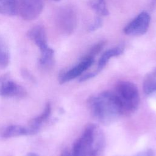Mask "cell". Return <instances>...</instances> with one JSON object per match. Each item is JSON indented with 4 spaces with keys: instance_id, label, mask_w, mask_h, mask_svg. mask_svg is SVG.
Listing matches in <instances>:
<instances>
[{
    "instance_id": "5b68a950",
    "label": "cell",
    "mask_w": 156,
    "mask_h": 156,
    "mask_svg": "<svg viewBox=\"0 0 156 156\" xmlns=\"http://www.w3.org/2000/svg\"><path fill=\"white\" fill-rule=\"evenodd\" d=\"M57 24L65 35H69L75 30L77 24V15L74 10L68 6L62 7L57 16Z\"/></svg>"
},
{
    "instance_id": "7c38bea8",
    "label": "cell",
    "mask_w": 156,
    "mask_h": 156,
    "mask_svg": "<svg viewBox=\"0 0 156 156\" xmlns=\"http://www.w3.org/2000/svg\"><path fill=\"white\" fill-rule=\"evenodd\" d=\"M123 51L124 49L121 47H115L105 51L98 61V70H101V69H102L112 57L118 56L122 54Z\"/></svg>"
},
{
    "instance_id": "d6986e66",
    "label": "cell",
    "mask_w": 156,
    "mask_h": 156,
    "mask_svg": "<svg viewBox=\"0 0 156 156\" xmlns=\"http://www.w3.org/2000/svg\"><path fill=\"white\" fill-rule=\"evenodd\" d=\"M135 156H154V152L151 149H147L138 153Z\"/></svg>"
},
{
    "instance_id": "8fae6325",
    "label": "cell",
    "mask_w": 156,
    "mask_h": 156,
    "mask_svg": "<svg viewBox=\"0 0 156 156\" xmlns=\"http://www.w3.org/2000/svg\"><path fill=\"white\" fill-rule=\"evenodd\" d=\"M51 105L49 102L46 104L44 110L38 116L32 119L29 122L28 126L32 129L36 133L38 132L40 126L43 122L46 121L51 115Z\"/></svg>"
},
{
    "instance_id": "603a6c76",
    "label": "cell",
    "mask_w": 156,
    "mask_h": 156,
    "mask_svg": "<svg viewBox=\"0 0 156 156\" xmlns=\"http://www.w3.org/2000/svg\"><path fill=\"white\" fill-rule=\"evenodd\" d=\"M52 1H60V0H52Z\"/></svg>"
},
{
    "instance_id": "8992f818",
    "label": "cell",
    "mask_w": 156,
    "mask_h": 156,
    "mask_svg": "<svg viewBox=\"0 0 156 156\" xmlns=\"http://www.w3.org/2000/svg\"><path fill=\"white\" fill-rule=\"evenodd\" d=\"M18 13L25 20H33L41 13L43 0H17Z\"/></svg>"
},
{
    "instance_id": "52a82bcc",
    "label": "cell",
    "mask_w": 156,
    "mask_h": 156,
    "mask_svg": "<svg viewBox=\"0 0 156 156\" xmlns=\"http://www.w3.org/2000/svg\"><path fill=\"white\" fill-rule=\"evenodd\" d=\"M26 90L15 82L9 73L0 76V96L4 98H23Z\"/></svg>"
},
{
    "instance_id": "7402d4cb",
    "label": "cell",
    "mask_w": 156,
    "mask_h": 156,
    "mask_svg": "<svg viewBox=\"0 0 156 156\" xmlns=\"http://www.w3.org/2000/svg\"><path fill=\"white\" fill-rule=\"evenodd\" d=\"M26 156H40V155H39L35 153H29Z\"/></svg>"
},
{
    "instance_id": "7a4b0ae2",
    "label": "cell",
    "mask_w": 156,
    "mask_h": 156,
    "mask_svg": "<svg viewBox=\"0 0 156 156\" xmlns=\"http://www.w3.org/2000/svg\"><path fill=\"white\" fill-rule=\"evenodd\" d=\"M104 143V135L93 124L87 126L82 135L75 141L71 150L74 156H98Z\"/></svg>"
},
{
    "instance_id": "ba28073f",
    "label": "cell",
    "mask_w": 156,
    "mask_h": 156,
    "mask_svg": "<svg viewBox=\"0 0 156 156\" xmlns=\"http://www.w3.org/2000/svg\"><path fill=\"white\" fill-rule=\"evenodd\" d=\"M151 21L149 14L146 12L140 13L123 29L126 35L138 36L144 34L149 27Z\"/></svg>"
},
{
    "instance_id": "3957f363",
    "label": "cell",
    "mask_w": 156,
    "mask_h": 156,
    "mask_svg": "<svg viewBox=\"0 0 156 156\" xmlns=\"http://www.w3.org/2000/svg\"><path fill=\"white\" fill-rule=\"evenodd\" d=\"M115 93L119 101L124 114L132 113L138 108L140 102L139 93L136 86L132 82H119Z\"/></svg>"
},
{
    "instance_id": "ac0fdd59",
    "label": "cell",
    "mask_w": 156,
    "mask_h": 156,
    "mask_svg": "<svg viewBox=\"0 0 156 156\" xmlns=\"http://www.w3.org/2000/svg\"><path fill=\"white\" fill-rule=\"evenodd\" d=\"M102 25V21L100 17H96L92 24L89 26L90 31H94L101 27Z\"/></svg>"
},
{
    "instance_id": "ffe728a7",
    "label": "cell",
    "mask_w": 156,
    "mask_h": 156,
    "mask_svg": "<svg viewBox=\"0 0 156 156\" xmlns=\"http://www.w3.org/2000/svg\"><path fill=\"white\" fill-rule=\"evenodd\" d=\"M23 76H24V77H25L26 79H28L30 81H34V78L33 77L32 75H31L30 74V73H29L26 70H23V74H22Z\"/></svg>"
},
{
    "instance_id": "2e32d148",
    "label": "cell",
    "mask_w": 156,
    "mask_h": 156,
    "mask_svg": "<svg viewBox=\"0 0 156 156\" xmlns=\"http://www.w3.org/2000/svg\"><path fill=\"white\" fill-rule=\"evenodd\" d=\"M91 6L101 16H107L109 15L105 0H93L91 2Z\"/></svg>"
},
{
    "instance_id": "30bf717a",
    "label": "cell",
    "mask_w": 156,
    "mask_h": 156,
    "mask_svg": "<svg viewBox=\"0 0 156 156\" xmlns=\"http://www.w3.org/2000/svg\"><path fill=\"white\" fill-rule=\"evenodd\" d=\"M35 133H36L29 126L24 127L20 125L8 126L5 127L1 132V136L5 138L34 135Z\"/></svg>"
},
{
    "instance_id": "4fadbf2b",
    "label": "cell",
    "mask_w": 156,
    "mask_h": 156,
    "mask_svg": "<svg viewBox=\"0 0 156 156\" xmlns=\"http://www.w3.org/2000/svg\"><path fill=\"white\" fill-rule=\"evenodd\" d=\"M17 13V0H0V14L13 16Z\"/></svg>"
},
{
    "instance_id": "5bb4252c",
    "label": "cell",
    "mask_w": 156,
    "mask_h": 156,
    "mask_svg": "<svg viewBox=\"0 0 156 156\" xmlns=\"http://www.w3.org/2000/svg\"><path fill=\"white\" fill-rule=\"evenodd\" d=\"M143 90L148 95L156 94V69L150 73L144 79Z\"/></svg>"
},
{
    "instance_id": "9a60e30c",
    "label": "cell",
    "mask_w": 156,
    "mask_h": 156,
    "mask_svg": "<svg viewBox=\"0 0 156 156\" xmlns=\"http://www.w3.org/2000/svg\"><path fill=\"white\" fill-rule=\"evenodd\" d=\"M9 49L4 40L0 38V67H6L9 63Z\"/></svg>"
},
{
    "instance_id": "277c9868",
    "label": "cell",
    "mask_w": 156,
    "mask_h": 156,
    "mask_svg": "<svg viewBox=\"0 0 156 156\" xmlns=\"http://www.w3.org/2000/svg\"><path fill=\"white\" fill-rule=\"evenodd\" d=\"M27 35L40 49L39 65L43 68L50 66L53 63L54 51L48 44L46 32L43 27L41 26L34 27L29 31Z\"/></svg>"
},
{
    "instance_id": "9c48e42d",
    "label": "cell",
    "mask_w": 156,
    "mask_h": 156,
    "mask_svg": "<svg viewBox=\"0 0 156 156\" xmlns=\"http://www.w3.org/2000/svg\"><path fill=\"white\" fill-rule=\"evenodd\" d=\"M94 63V58L85 56L81 62L77 65L66 71L62 73L59 76V82L64 83L71 80L81 75L85 71L88 69Z\"/></svg>"
},
{
    "instance_id": "6da1fadb",
    "label": "cell",
    "mask_w": 156,
    "mask_h": 156,
    "mask_svg": "<svg viewBox=\"0 0 156 156\" xmlns=\"http://www.w3.org/2000/svg\"><path fill=\"white\" fill-rule=\"evenodd\" d=\"M88 106L92 114L102 122H108L122 115L123 110L115 93L104 91L88 100Z\"/></svg>"
},
{
    "instance_id": "e0dca14e",
    "label": "cell",
    "mask_w": 156,
    "mask_h": 156,
    "mask_svg": "<svg viewBox=\"0 0 156 156\" xmlns=\"http://www.w3.org/2000/svg\"><path fill=\"white\" fill-rule=\"evenodd\" d=\"M104 44H105V43L103 42V41H101V42L98 43L97 44L94 46L91 49V50L90 51L88 54L85 55V56L86 57H90L94 58V55H96L98 52H99V51H101V50L102 49L103 46H104Z\"/></svg>"
},
{
    "instance_id": "44dd1931",
    "label": "cell",
    "mask_w": 156,
    "mask_h": 156,
    "mask_svg": "<svg viewBox=\"0 0 156 156\" xmlns=\"http://www.w3.org/2000/svg\"><path fill=\"white\" fill-rule=\"evenodd\" d=\"M60 156H74V154H73L72 151H69L68 149H65L60 154Z\"/></svg>"
}]
</instances>
